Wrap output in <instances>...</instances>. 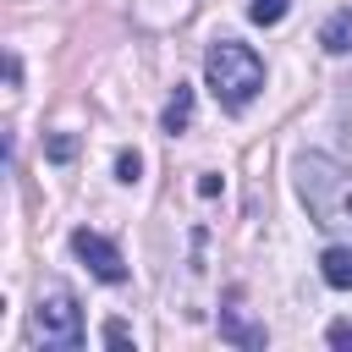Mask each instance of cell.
Instances as JSON below:
<instances>
[{
  "instance_id": "obj_8",
  "label": "cell",
  "mask_w": 352,
  "mask_h": 352,
  "mask_svg": "<svg viewBox=\"0 0 352 352\" xmlns=\"http://www.w3.org/2000/svg\"><path fill=\"white\" fill-rule=\"evenodd\" d=\"M220 336L236 341V346H264V330H258V324H242L236 314H220Z\"/></svg>"
},
{
  "instance_id": "obj_6",
  "label": "cell",
  "mask_w": 352,
  "mask_h": 352,
  "mask_svg": "<svg viewBox=\"0 0 352 352\" xmlns=\"http://www.w3.org/2000/svg\"><path fill=\"white\" fill-rule=\"evenodd\" d=\"M319 44H324L330 55H352V6H341V11L319 28Z\"/></svg>"
},
{
  "instance_id": "obj_12",
  "label": "cell",
  "mask_w": 352,
  "mask_h": 352,
  "mask_svg": "<svg viewBox=\"0 0 352 352\" xmlns=\"http://www.w3.org/2000/svg\"><path fill=\"white\" fill-rule=\"evenodd\" d=\"M104 341H110V346H126V341H132V330H126L121 319H110V324H104Z\"/></svg>"
},
{
  "instance_id": "obj_2",
  "label": "cell",
  "mask_w": 352,
  "mask_h": 352,
  "mask_svg": "<svg viewBox=\"0 0 352 352\" xmlns=\"http://www.w3.org/2000/svg\"><path fill=\"white\" fill-rule=\"evenodd\" d=\"M204 72H209V88H214V99L226 110H248L258 99V88H264V60L236 38H214Z\"/></svg>"
},
{
  "instance_id": "obj_3",
  "label": "cell",
  "mask_w": 352,
  "mask_h": 352,
  "mask_svg": "<svg viewBox=\"0 0 352 352\" xmlns=\"http://www.w3.org/2000/svg\"><path fill=\"white\" fill-rule=\"evenodd\" d=\"M28 330H33V341H38V346H55V352H72V346H82V308H77V297H72L66 286H50V292H38Z\"/></svg>"
},
{
  "instance_id": "obj_10",
  "label": "cell",
  "mask_w": 352,
  "mask_h": 352,
  "mask_svg": "<svg viewBox=\"0 0 352 352\" xmlns=\"http://www.w3.org/2000/svg\"><path fill=\"white\" fill-rule=\"evenodd\" d=\"M44 154H50V160H55V165H66V160H72V154H77V138H72V132H55V138H50V143H44Z\"/></svg>"
},
{
  "instance_id": "obj_5",
  "label": "cell",
  "mask_w": 352,
  "mask_h": 352,
  "mask_svg": "<svg viewBox=\"0 0 352 352\" xmlns=\"http://www.w3.org/2000/svg\"><path fill=\"white\" fill-rule=\"evenodd\" d=\"M319 275H324V286H336V292H352V248H346V242L324 248V253H319Z\"/></svg>"
},
{
  "instance_id": "obj_13",
  "label": "cell",
  "mask_w": 352,
  "mask_h": 352,
  "mask_svg": "<svg viewBox=\"0 0 352 352\" xmlns=\"http://www.w3.org/2000/svg\"><path fill=\"white\" fill-rule=\"evenodd\" d=\"M330 346H352V319H336L330 324Z\"/></svg>"
},
{
  "instance_id": "obj_7",
  "label": "cell",
  "mask_w": 352,
  "mask_h": 352,
  "mask_svg": "<svg viewBox=\"0 0 352 352\" xmlns=\"http://www.w3.org/2000/svg\"><path fill=\"white\" fill-rule=\"evenodd\" d=\"M187 121H192V88H182V82H176V94H170V104H165L160 126L176 138V132H187Z\"/></svg>"
},
{
  "instance_id": "obj_4",
  "label": "cell",
  "mask_w": 352,
  "mask_h": 352,
  "mask_svg": "<svg viewBox=\"0 0 352 352\" xmlns=\"http://www.w3.org/2000/svg\"><path fill=\"white\" fill-rule=\"evenodd\" d=\"M72 253L88 264V275H99L104 286H121L126 280V258L116 253V242H104L99 231H88V226H77L72 231Z\"/></svg>"
},
{
  "instance_id": "obj_9",
  "label": "cell",
  "mask_w": 352,
  "mask_h": 352,
  "mask_svg": "<svg viewBox=\"0 0 352 352\" xmlns=\"http://www.w3.org/2000/svg\"><path fill=\"white\" fill-rule=\"evenodd\" d=\"M286 6H292V0H248V16H253L258 28H275V22L286 16Z\"/></svg>"
},
{
  "instance_id": "obj_1",
  "label": "cell",
  "mask_w": 352,
  "mask_h": 352,
  "mask_svg": "<svg viewBox=\"0 0 352 352\" xmlns=\"http://www.w3.org/2000/svg\"><path fill=\"white\" fill-rule=\"evenodd\" d=\"M292 176H297V198L308 204L314 226L336 231V236H352V170L330 154H302L292 165Z\"/></svg>"
},
{
  "instance_id": "obj_11",
  "label": "cell",
  "mask_w": 352,
  "mask_h": 352,
  "mask_svg": "<svg viewBox=\"0 0 352 352\" xmlns=\"http://www.w3.org/2000/svg\"><path fill=\"white\" fill-rule=\"evenodd\" d=\"M116 176H121L126 187L143 176V160H138V148H121V154H116Z\"/></svg>"
}]
</instances>
